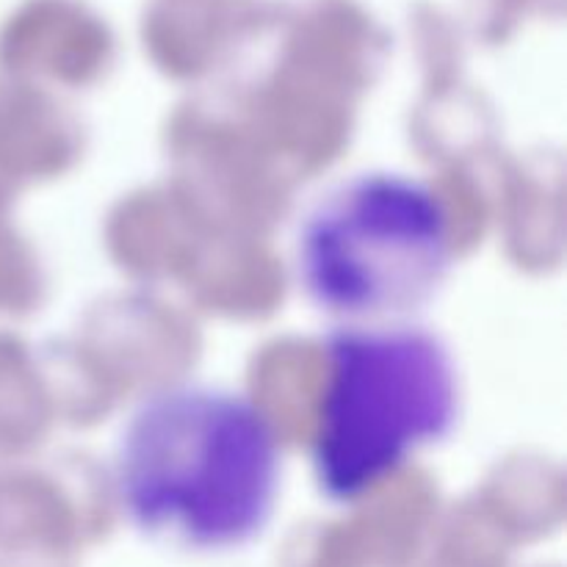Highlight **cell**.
Listing matches in <instances>:
<instances>
[{"mask_svg":"<svg viewBox=\"0 0 567 567\" xmlns=\"http://www.w3.org/2000/svg\"><path fill=\"white\" fill-rule=\"evenodd\" d=\"M324 358L310 465L321 496L349 507L454 430L460 377L452 349L408 321L336 327Z\"/></svg>","mask_w":567,"mask_h":567,"instance_id":"cell-2","label":"cell"},{"mask_svg":"<svg viewBox=\"0 0 567 567\" xmlns=\"http://www.w3.org/2000/svg\"><path fill=\"white\" fill-rule=\"evenodd\" d=\"M454 258L449 205L404 172H363L332 186L297 233L305 297L343 324H396L446 282Z\"/></svg>","mask_w":567,"mask_h":567,"instance_id":"cell-3","label":"cell"},{"mask_svg":"<svg viewBox=\"0 0 567 567\" xmlns=\"http://www.w3.org/2000/svg\"><path fill=\"white\" fill-rule=\"evenodd\" d=\"M282 454L255 399L181 382L150 393L111 457L116 504L150 540L197 554L249 546L275 515Z\"/></svg>","mask_w":567,"mask_h":567,"instance_id":"cell-1","label":"cell"}]
</instances>
